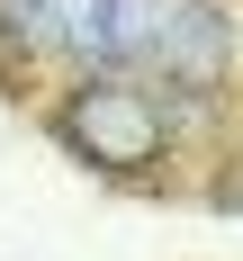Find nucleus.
Listing matches in <instances>:
<instances>
[{
	"label": "nucleus",
	"instance_id": "f257e3e1",
	"mask_svg": "<svg viewBox=\"0 0 243 261\" xmlns=\"http://www.w3.org/2000/svg\"><path fill=\"white\" fill-rule=\"evenodd\" d=\"M225 54H234V18H216V0H108V63H153L207 90Z\"/></svg>",
	"mask_w": 243,
	"mask_h": 261
},
{
	"label": "nucleus",
	"instance_id": "7ed1b4c3",
	"mask_svg": "<svg viewBox=\"0 0 243 261\" xmlns=\"http://www.w3.org/2000/svg\"><path fill=\"white\" fill-rule=\"evenodd\" d=\"M54 45L81 54V63H108V0H63V36Z\"/></svg>",
	"mask_w": 243,
	"mask_h": 261
},
{
	"label": "nucleus",
	"instance_id": "20e7f679",
	"mask_svg": "<svg viewBox=\"0 0 243 261\" xmlns=\"http://www.w3.org/2000/svg\"><path fill=\"white\" fill-rule=\"evenodd\" d=\"M0 36L9 45H54L63 36V0H0Z\"/></svg>",
	"mask_w": 243,
	"mask_h": 261
},
{
	"label": "nucleus",
	"instance_id": "f03ea898",
	"mask_svg": "<svg viewBox=\"0 0 243 261\" xmlns=\"http://www.w3.org/2000/svg\"><path fill=\"white\" fill-rule=\"evenodd\" d=\"M63 144L90 153L99 171H144V162H162V108L126 81H81L63 99Z\"/></svg>",
	"mask_w": 243,
	"mask_h": 261
}]
</instances>
